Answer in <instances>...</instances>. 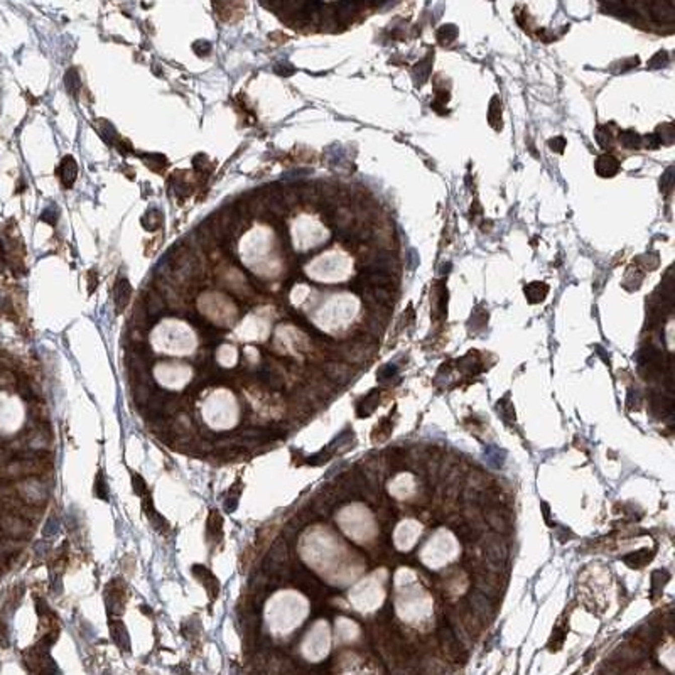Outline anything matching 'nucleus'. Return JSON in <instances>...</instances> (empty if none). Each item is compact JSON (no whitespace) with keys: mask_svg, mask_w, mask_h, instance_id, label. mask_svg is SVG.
<instances>
[{"mask_svg":"<svg viewBox=\"0 0 675 675\" xmlns=\"http://www.w3.org/2000/svg\"><path fill=\"white\" fill-rule=\"evenodd\" d=\"M594 137H596V142L599 144V147L601 149H608L611 146V132H610V128L606 127V125H599V127L596 128V132H594Z\"/></svg>","mask_w":675,"mask_h":675,"instance_id":"obj_28","label":"nucleus"},{"mask_svg":"<svg viewBox=\"0 0 675 675\" xmlns=\"http://www.w3.org/2000/svg\"><path fill=\"white\" fill-rule=\"evenodd\" d=\"M638 57H630V59H625V61H620L618 64H620V70L618 71H626V70H631V68H635L636 64H638Z\"/></svg>","mask_w":675,"mask_h":675,"instance_id":"obj_40","label":"nucleus"},{"mask_svg":"<svg viewBox=\"0 0 675 675\" xmlns=\"http://www.w3.org/2000/svg\"><path fill=\"white\" fill-rule=\"evenodd\" d=\"M93 493H95V496L98 500L108 501V496H110V493H108V483H107V478H105L103 471H98V475H96Z\"/></svg>","mask_w":675,"mask_h":675,"instance_id":"obj_18","label":"nucleus"},{"mask_svg":"<svg viewBox=\"0 0 675 675\" xmlns=\"http://www.w3.org/2000/svg\"><path fill=\"white\" fill-rule=\"evenodd\" d=\"M141 159L152 169L154 172H161V169L167 166V159L161 156V154H146V156H142Z\"/></svg>","mask_w":675,"mask_h":675,"instance_id":"obj_23","label":"nucleus"},{"mask_svg":"<svg viewBox=\"0 0 675 675\" xmlns=\"http://www.w3.org/2000/svg\"><path fill=\"white\" fill-rule=\"evenodd\" d=\"M641 144H643V146L647 147V149H652V151H653V149H658V147H660V144H662V141H660V139H658V135H657V133H648V135H645V137H643V142H641Z\"/></svg>","mask_w":675,"mask_h":675,"instance_id":"obj_34","label":"nucleus"},{"mask_svg":"<svg viewBox=\"0 0 675 675\" xmlns=\"http://www.w3.org/2000/svg\"><path fill=\"white\" fill-rule=\"evenodd\" d=\"M96 284H98V279H96V272H95V270H91V272L88 274V291H90V294L96 289Z\"/></svg>","mask_w":675,"mask_h":675,"instance_id":"obj_41","label":"nucleus"},{"mask_svg":"<svg viewBox=\"0 0 675 675\" xmlns=\"http://www.w3.org/2000/svg\"><path fill=\"white\" fill-rule=\"evenodd\" d=\"M397 371H398V370H397V366L390 363V365L385 366L383 370H380L378 378H380V380H388V378H392L393 375H397Z\"/></svg>","mask_w":675,"mask_h":675,"instance_id":"obj_38","label":"nucleus"},{"mask_svg":"<svg viewBox=\"0 0 675 675\" xmlns=\"http://www.w3.org/2000/svg\"><path fill=\"white\" fill-rule=\"evenodd\" d=\"M59 169H61V181H62V184H64V187H71V186H73L75 179H76V176H78V166H76L75 159L71 156H66L61 161V167Z\"/></svg>","mask_w":675,"mask_h":675,"instance_id":"obj_11","label":"nucleus"},{"mask_svg":"<svg viewBox=\"0 0 675 675\" xmlns=\"http://www.w3.org/2000/svg\"><path fill=\"white\" fill-rule=\"evenodd\" d=\"M498 412L501 414V417H503L506 422L515 421V411H513V405L510 403L508 395H505L503 398L498 400Z\"/></svg>","mask_w":675,"mask_h":675,"instance_id":"obj_27","label":"nucleus"},{"mask_svg":"<svg viewBox=\"0 0 675 675\" xmlns=\"http://www.w3.org/2000/svg\"><path fill=\"white\" fill-rule=\"evenodd\" d=\"M620 142L626 149H638L641 146V137L635 130H623L620 132Z\"/></svg>","mask_w":675,"mask_h":675,"instance_id":"obj_21","label":"nucleus"},{"mask_svg":"<svg viewBox=\"0 0 675 675\" xmlns=\"http://www.w3.org/2000/svg\"><path fill=\"white\" fill-rule=\"evenodd\" d=\"M668 64V52L667 51H658L657 54L652 56V59L648 61V68L650 70H660V68Z\"/></svg>","mask_w":675,"mask_h":675,"instance_id":"obj_31","label":"nucleus"},{"mask_svg":"<svg viewBox=\"0 0 675 675\" xmlns=\"http://www.w3.org/2000/svg\"><path fill=\"white\" fill-rule=\"evenodd\" d=\"M191 572H192V576H194L197 579V582H199V584L205 587V591L208 592L210 599L215 601L216 597H218V594H220V581H218V577H216L215 574L211 572L206 566H202V564H194V566L191 567Z\"/></svg>","mask_w":675,"mask_h":675,"instance_id":"obj_2","label":"nucleus"},{"mask_svg":"<svg viewBox=\"0 0 675 675\" xmlns=\"http://www.w3.org/2000/svg\"><path fill=\"white\" fill-rule=\"evenodd\" d=\"M57 216H59V213H57V210L54 208V206H51V208H46V210H44V213L41 215V220H42V221H46V223H49V225H54L56 221H57Z\"/></svg>","mask_w":675,"mask_h":675,"instance_id":"obj_35","label":"nucleus"},{"mask_svg":"<svg viewBox=\"0 0 675 675\" xmlns=\"http://www.w3.org/2000/svg\"><path fill=\"white\" fill-rule=\"evenodd\" d=\"M485 551H486V556H488V559H490V562L496 564V566L503 564L505 559H506V554H508V551H506V546L498 538H490L488 544H486V547H485Z\"/></svg>","mask_w":675,"mask_h":675,"instance_id":"obj_9","label":"nucleus"},{"mask_svg":"<svg viewBox=\"0 0 675 675\" xmlns=\"http://www.w3.org/2000/svg\"><path fill=\"white\" fill-rule=\"evenodd\" d=\"M655 133L658 135V139L662 141V144H667V146H670V144L673 142V125L672 123L660 125Z\"/></svg>","mask_w":675,"mask_h":675,"instance_id":"obj_30","label":"nucleus"},{"mask_svg":"<svg viewBox=\"0 0 675 675\" xmlns=\"http://www.w3.org/2000/svg\"><path fill=\"white\" fill-rule=\"evenodd\" d=\"M141 500H142V510H144V513H146V517L149 518V522H151L152 527L156 528L157 532L167 535L169 530H171V525H169L167 520L164 518L162 515L156 510V506H154L152 495L151 493L144 495Z\"/></svg>","mask_w":675,"mask_h":675,"instance_id":"obj_3","label":"nucleus"},{"mask_svg":"<svg viewBox=\"0 0 675 675\" xmlns=\"http://www.w3.org/2000/svg\"><path fill=\"white\" fill-rule=\"evenodd\" d=\"M192 49H194V52H196L197 56L206 57V56H208L210 52H211V49H213V47H211V44H210L208 41H202V39H201V41H196L194 44H192Z\"/></svg>","mask_w":675,"mask_h":675,"instance_id":"obj_33","label":"nucleus"},{"mask_svg":"<svg viewBox=\"0 0 675 675\" xmlns=\"http://www.w3.org/2000/svg\"><path fill=\"white\" fill-rule=\"evenodd\" d=\"M377 403H378V395H377V392H371L370 395H366V397L363 398V402H361V403L358 405V416H360V417H368L370 414L375 411Z\"/></svg>","mask_w":675,"mask_h":675,"instance_id":"obj_20","label":"nucleus"},{"mask_svg":"<svg viewBox=\"0 0 675 675\" xmlns=\"http://www.w3.org/2000/svg\"><path fill=\"white\" fill-rule=\"evenodd\" d=\"M242 483H235L233 485V488H231L230 491H228V495H226V500H225V512L226 513H231V512H235V508H236V505H238V496H240V491H242Z\"/></svg>","mask_w":675,"mask_h":675,"instance_id":"obj_24","label":"nucleus"},{"mask_svg":"<svg viewBox=\"0 0 675 675\" xmlns=\"http://www.w3.org/2000/svg\"><path fill=\"white\" fill-rule=\"evenodd\" d=\"M130 480H132V490H133V493L139 496V498H142L144 495H147V493H151L149 491V486H147V483H146V480L142 478L141 475H137V472H130Z\"/></svg>","mask_w":675,"mask_h":675,"instance_id":"obj_25","label":"nucleus"},{"mask_svg":"<svg viewBox=\"0 0 675 675\" xmlns=\"http://www.w3.org/2000/svg\"><path fill=\"white\" fill-rule=\"evenodd\" d=\"M142 225H144V228L149 230V231H154V230L161 228V225H162L161 211H159V210H149L146 213V216L142 218Z\"/></svg>","mask_w":675,"mask_h":675,"instance_id":"obj_19","label":"nucleus"},{"mask_svg":"<svg viewBox=\"0 0 675 675\" xmlns=\"http://www.w3.org/2000/svg\"><path fill=\"white\" fill-rule=\"evenodd\" d=\"M457 37V27L454 24H446V26L439 27L437 31V41L441 46H449L451 42H454Z\"/></svg>","mask_w":675,"mask_h":675,"instance_id":"obj_17","label":"nucleus"},{"mask_svg":"<svg viewBox=\"0 0 675 675\" xmlns=\"http://www.w3.org/2000/svg\"><path fill=\"white\" fill-rule=\"evenodd\" d=\"M223 517L218 510H211L208 515V522H206V538L211 547L218 546L223 540Z\"/></svg>","mask_w":675,"mask_h":675,"instance_id":"obj_4","label":"nucleus"},{"mask_svg":"<svg viewBox=\"0 0 675 675\" xmlns=\"http://www.w3.org/2000/svg\"><path fill=\"white\" fill-rule=\"evenodd\" d=\"M125 599H127V594H125V586L122 584V579H113L107 586V591H105L107 613L110 616L113 613H122L123 606H125Z\"/></svg>","mask_w":675,"mask_h":675,"instance_id":"obj_1","label":"nucleus"},{"mask_svg":"<svg viewBox=\"0 0 675 675\" xmlns=\"http://www.w3.org/2000/svg\"><path fill=\"white\" fill-rule=\"evenodd\" d=\"M431 59H432V56L427 54V57H424V59L414 68V76H416L417 85H424L429 80V75H431Z\"/></svg>","mask_w":675,"mask_h":675,"instance_id":"obj_16","label":"nucleus"},{"mask_svg":"<svg viewBox=\"0 0 675 675\" xmlns=\"http://www.w3.org/2000/svg\"><path fill=\"white\" fill-rule=\"evenodd\" d=\"M117 147L120 149V152H123V154L133 152V149H132V146H130L128 142H120V144H117Z\"/></svg>","mask_w":675,"mask_h":675,"instance_id":"obj_42","label":"nucleus"},{"mask_svg":"<svg viewBox=\"0 0 675 675\" xmlns=\"http://www.w3.org/2000/svg\"><path fill=\"white\" fill-rule=\"evenodd\" d=\"M650 12H652V17L657 22L670 24V22H673V19H675V11H673V6H672V0H655V2L652 4V9H650Z\"/></svg>","mask_w":675,"mask_h":675,"instance_id":"obj_7","label":"nucleus"},{"mask_svg":"<svg viewBox=\"0 0 675 675\" xmlns=\"http://www.w3.org/2000/svg\"><path fill=\"white\" fill-rule=\"evenodd\" d=\"M469 602H471L472 611H475L476 615H480L481 618L490 620L491 616H493V611H495V608H493V599L486 596L485 592L478 591V589H476V587L471 591V594H469Z\"/></svg>","mask_w":675,"mask_h":675,"instance_id":"obj_5","label":"nucleus"},{"mask_svg":"<svg viewBox=\"0 0 675 675\" xmlns=\"http://www.w3.org/2000/svg\"><path fill=\"white\" fill-rule=\"evenodd\" d=\"M505 451L503 449H500V447H496V446H486V449H485V457H486V462L491 466V467H501L503 466V462H505Z\"/></svg>","mask_w":675,"mask_h":675,"instance_id":"obj_14","label":"nucleus"},{"mask_svg":"<svg viewBox=\"0 0 675 675\" xmlns=\"http://www.w3.org/2000/svg\"><path fill=\"white\" fill-rule=\"evenodd\" d=\"M488 122L495 130L501 128V100L498 96H493L488 110Z\"/></svg>","mask_w":675,"mask_h":675,"instance_id":"obj_15","label":"nucleus"},{"mask_svg":"<svg viewBox=\"0 0 675 675\" xmlns=\"http://www.w3.org/2000/svg\"><path fill=\"white\" fill-rule=\"evenodd\" d=\"M660 189L663 192H670L673 189V169L670 167L667 169V172L662 176V181H660Z\"/></svg>","mask_w":675,"mask_h":675,"instance_id":"obj_32","label":"nucleus"},{"mask_svg":"<svg viewBox=\"0 0 675 675\" xmlns=\"http://www.w3.org/2000/svg\"><path fill=\"white\" fill-rule=\"evenodd\" d=\"M274 71H276L279 76H291L294 71H296V68L292 64H289V62H279V64L274 68Z\"/></svg>","mask_w":675,"mask_h":675,"instance_id":"obj_36","label":"nucleus"},{"mask_svg":"<svg viewBox=\"0 0 675 675\" xmlns=\"http://www.w3.org/2000/svg\"><path fill=\"white\" fill-rule=\"evenodd\" d=\"M566 633H567V630L564 628V626H557V628L554 630L552 640H551V643H549V648H551L552 652H557V650H561L564 640H566Z\"/></svg>","mask_w":675,"mask_h":675,"instance_id":"obj_29","label":"nucleus"},{"mask_svg":"<svg viewBox=\"0 0 675 675\" xmlns=\"http://www.w3.org/2000/svg\"><path fill=\"white\" fill-rule=\"evenodd\" d=\"M547 294H549V286L546 282H530L525 287V296H527V301L530 304L542 302L547 297Z\"/></svg>","mask_w":675,"mask_h":675,"instance_id":"obj_12","label":"nucleus"},{"mask_svg":"<svg viewBox=\"0 0 675 675\" xmlns=\"http://www.w3.org/2000/svg\"><path fill=\"white\" fill-rule=\"evenodd\" d=\"M620 169V162L618 159L610 156V154H604V156L597 157L596 161V172L601 177H613Z\"/></svg>","mask_w":675,"mask_h":675,"instance_id":"obj_10","label":"nucleus"},{"mask_svg":"<svg viewBox=\"0 0 675 675\" xmlns=\"http://www.w3.org/2000/svg\"><path fill=\"white\" fill-rule=\"evenodd\" d=\"M110 633H112V638L115 641V645L122 650V652H128L130 650V636L128 631L125 628V625L118 620H112L110 621Z\"/></svg>","mask_w":675,"mask_h":675,"instance_id":"obj_8","label":"nucleus"},{"mask_svg":"<svg viewBox=\"0 0 675 675\" xmlns=\"http://www.w3.org/2000/svg\"><path fill=\"white\" fill-rule=\"evenodd\" d=\"M192 164H194V167L197 169V171H205V167L208 166L210 161H208V157H206L205 154H199V156H196L194 159H192Z\"/></svg>","mask_w":675,"mask_h":675,"instance_id":"obj_39","label":"nucleus"},{"mask_svg":"<svg viewBox=\"0 0 675 675\" xmlns=\"http://www.w3.org/2000/svg\"><path fill=\"white\" fill-rule=\"evenodd\" d=\"M549 146H551V149L554 152L562 154L564 149H566V139H564V137H554V139L549 141Z\"/></svg>","mask_w":675,"mask_h":675,"instance_id":"obj_37","label":"nucleus"},{"mask_svg":"<svg viewBox=\"0 0 675 675\" xmlns=\"http://www.w3.org/2000/svg\"><path fill=\"white\" fill-rule=\"evenodd\" d=\"M64 86H66V90L70 91V93H76V91L80 90L81 80H80V75H78V70H76V68H70V70L66 71Z\"/></svg>","mask_w":675,"mask_h":675,"instance_id":"obj_22","label":"nucleus"},{"mask_svg":"<svg viewBox=\"0 0 675 675\" xmlns=\"http://www.w3.org/2000/svg\"><path fill=\"white\" fill-rule=\"evenodd\" d=\"M652 557H653L652 551H648V549H641V551H638V552H633V554H628V556H625L623 561L628 564L630 567L640 569V567H643L645 564H648L650 561H652Z\"/></svg>","mask_w":675,"mask_h":675,"instance_id":"obj_13","label":"nucleus"},{"mask_svg":"<svg viewBox=\"0 0 675 675\" xmlns=\"http://www.w3.org/2000/svg\"><path fill=\"white\" fill-rule=\"evenodd\" d=\"M100 133L103 137V141L108 144V146H115L117 142V132H115L113 125L107 122V120H101L100 122Z\"/></svg>","mask_w":675,"mask_h":675,"instance_id":"obj_26","label":"nucleus"},{"mask_svg":"<svg viewBox=\"0 0 675 675\" xmlns=\"http://www.w3.org/2000/svg\"><path fill=\"white\" fill-rule=\"evenodd\" d=\"M130 296H132V286L125 277H120L115 282V309H117L118 314L123 312L125 307L128 306Z\"/></svg>","mask_w":675,"mask_h":675,"instance_id":"obj_6","label":"nucleus"}]
</instances>
